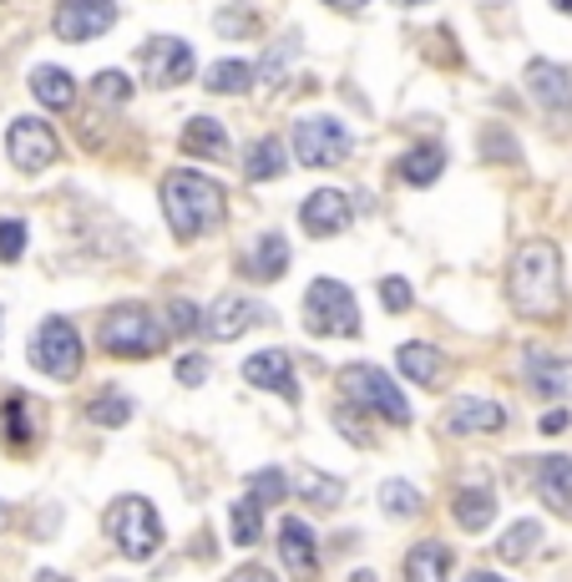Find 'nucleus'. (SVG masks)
Returning a JSON list of instances; mask_svg holds the SVG:
<instances>
[{"label": "nucleus", "instance_id": "obj_1", "mask_svg": "<svg viewBox=\"0 0 572 582\" xmlns=\"http://www.w3.org/2000/svg\"><path fill=\"white\" fill-rule=\"evenodd\" d=\"M507 294H512V309H517V314H527V320H558L562 305H568L558 244L532 238V244L517 248L512 274H507Z\"/></svg>", "mask_w": 572, "mask_h": 582}, {"label": "nucleus", "instance_id": "obj_2", "mask_svg": "<svg viewBox=\"0 0 572 582\" xmlns=\"http://www.w3.org/2000/svg\"><path fill=\"white\" fill-rule=\"evenodd\" d=\"M162 213H167V228L188 244L198 233H213L228 213V198L213 177L203 173H188V168H177V173L162 177Z\"/></svg>", "mask_w": 572, "mask_h": 582}, {"label": "nucleus", "instance_id": "obj_3", "mask_svg": "<svg viewBox=\"0 0 572 582\" xmlns=\"http://www.w3.org/2000/svg\"><path fill=\"white\" fill-rule=\"evenodd\" d=\"M167 339V324H158V314L142 305H122L102 320V349L117 360H152Z\"/></svg>", "mask_w": 572, "mask_h": 582}, {"label": "nucleus", "instance_id": "obj_4", "mask_svg": "<svg viewBox=\"0 0 572 582\" xmlns=\"http://www.w3.org/2000/svg\"><path fill=\"white\" fill-rule=\"evenodd\" d=\"M107 532H112V542L122 547V557H133V562L158 557V547H162V517L147 496H122V501H112Z\"/></svg>", "mask_w": 572, "mask_h": 582}, {"label": "nucleus", "instance_id": "obj_5", "mask_svg": "<svg viewBox=\"0 0 572 582\" xmlns=\"http://www.w3.org/2000/svg\"><path fill=\"white\" fill-rule=\"evenodd\" d=\"M304 330L324 339H355L360 335V309L355 294L339 278H314L304 294Z\"/></svg>", "mask_w": 572, "mask_h": 582}, {"label": "nucleus", "instance_id": "obj_6", "mask_svg": "<svg viewBox=\"0 0 572 582\" xmlns=\"http://www.w3.org/2000/svg\"><path fill=\"white\" fill-rule=\"evenodd\" d=\"M339 391L350 395V406L375 410V416H385L390 425H411V406H406V395H400L396 380L381 375L375 364H345V370H339Z\"/></svg>", "mask_w": 572, "mask_h": 582}, {"label": "nucleus", "instance_id": "obj_7", "mask_svg": "<svg viewBox=\"0 0 572 582\" xmlns=\"http://www.w3.org/2000/svg\"><path fill=\"white\" fill-rule=\"evenodd\" d=\"M30 364L51 380H72L76 370H82V335L72 330V320L51 314V320L30 335Z\"/></svg>", "mask_w": 572, "mask_h": 582}, {"label": "nucleus", "instance_id": "obj_8", "mask_svg": "<svg viewBox=\"0 0 572 582\" xmlns=\"http://www.w3.org/2000/svg\"><path fill=\"white\" fill-rule=\"evenodd\" d=\"M294 152L304 168H335L350 158V132L339 116H304L294 122Z\"/></svg>", "mask_w": 572, "mask_h": 582}, {"label": "nucleus", "instance_id": "obj_9", "mask_svg": "<svg viewBox=\"0 0 572 582\" xmlns=\"http://www.w3.org/2000/svg\"><path fill=\"white\" fill-rule=\"evenodd\" d=\"M5 152H11V162L21 173H41V168H51V162L61 158V143L41 116H21V122H11V132H5Z\"/></svg>", "mask_w": 572, "mask_h": 582}, {"label": "nucleus", "instance_id": "obj_10", "mask_svg": "<svg viewBox=\"0 0 572 582\" xmlns=\"http://www.w3.org/2000/svg\"><path fill=\"white\" fill-rule=\"evenodd\" d=\"M112 26H117V0H61L51 21L61 41H97Z\"/></svg>", "mask_w": 572, "mask_h": 582}, {"label": "nucleus", "instance_id": "obj_11", "mask_svg": "<svg viewBox=\"0 0 572 582\" xmlns=\"http://www.w3.org/2000/svg\"><path fill=\"white\" fill-rule=\"evenodd\" d=\"M142 61H147V87H158V91L183 87V82L198 72V61H192V46H188V41H177V36H158V41H147Z\"/></svg>", "mask_w": 572, "mask_h": 582}, {"label": "nucleus", "instance_id": "obj_12", "mask_svg": "<svg viewBox=\"0 0 572 582\" xmlns=\"http://www.w3.org/2000/svg\"><path fill=\"white\" fill-rule=\"evenodd\" d=\"M264 320H269L264 305H253V299H244V294H223L219 305L203 314V330L213 339H238V335H249L253 324H264Z\"/></svg>", "mask_w": 572, "mask_h": 582}, {"label": "nucleus", "instance_id": "obj_13", "mask_svg": "<svg viewBox=\"0 0 572 582\" xmlns=\"http://www.w3.org/2000/svg\"><path fill=\"white\" fill-rule=\"evenodd\" d=\"M350 219H355V208H350V198H345L339 188L309 193L304 208H299V223H304L314 238H335V233L350 228Z\"/></svg>", "mask_w": 572, "mask_h": 582}, {"label": "nucleus", "instance_id": "obj_14", "mask_svg": "<svg viewBox=\"0 0 572 582\" xmlns=\"http://www.w3.org/2000/svg\"><path fill=\"white\" fill-rule=\"evenodd\" d=\"M501 425H507V410L486 395H456V406L446 410L451 436H486V431H501Z\"/></svg>", "mask_w": 572, "mask_h": 582}, {"label": "nucleus", "instance_id": "obj_15", "mask_svg": "<svg viewBox=\"0 0 572 582\" xmlns=\"http://www.w3.org/2000/svg\"><path fill=\"white\" fill-rule=\"evenodd\" d=\"M244 380L284 395V400H299V375H294V360L284 349H259V355H249V360H244Z\"/></svg>", "mask_w": 572, "mask_h": 582}, {"label": "nucleus", "instance_id": "obj_16", "mask_svg": "<svg viewBox=\"0 0 572 582\" xmlns=\"http://www.w3.org/2000/svg\"><path fill=\"white\" fill-rule=\"evenodd\" d=\"M527 91L543 102V112L552 116H568L572 112V76L562 72L558 61H527Z\"/></svg>", "mask_w": 572, "mask_h": 582}, {"label": "nucleus", "instance_id": "obj_17", "mask_svg": "<svg viewBox=\"0 0 572 582\" xmlns=\"http://www.w3.org/2000/svg\"><path fill=\"white\" fill-rule=\"evenodd\" d=\"M532 486L552 511L572 507V461L568 456H537L532 461Z\"/></svg>", "mask_w": 572, "mask_h": 582}, {"label": "nucleus", "instance_id": "obj_18", "mask_svg": "<svg viewBox=\"0 0 572 582\" xmlns=\"http://www.w3.org/2000/svg\"><path fill=\"white\" fill-rule=\"evenodd\" d=\"M279 557H284V568H289L294 578H314V572H320V547H314V532H309L299 517H289V522L279 527Z\"/></svg>", "mask_w": 572, "mask_h": 582}, {"label": "nucleus", "instance_id": "obj_19", "mask_svg": "<svg viewBox=\"0 0 572 582\" xmlns=\"http://www.w3.org/2000/svg\"><path fill=\"white\" fill-rule=\"evenodd\" d=\"M522 370H527V385H532V391L547 395V400L572 391V364L562 360V355H552V349H527Z\"/></svg>", "mask_w": 572, "mask_h": 582}, {"label": "nucleus", "instance_id": "obj_20", "mask_svg": "<svg viewBox=\"0 0 572 582\" xmlns=\"http://www.w3.org/2000/svg\"><path fill=\"white\" fill-rule=\"evenodd\" d=\"M183 152L188 158H208V162L228 158V132H223L219 116H192L188 127H183Z\"/></svg>", "mask_w": 572, "mask_h": 582}, {"label": "nucleus", "instance_id": "obj_21", "mask_svg": "<svg viewBox=\"0 0 572 582\" xmlns=\"http://www.w3.org/2000/svg\"><path fill=\"white\" fill-rule=\"evenodd\" d=\"M451 547H440V542H421L406 553V582H446L451 578Z\"/></svg>", "mask_w": 572, "mask_h": 582}, {"label": "nucleus", "instance_id": "obj_22", "mask_svg": "<svg viewBox=\"0 0 572 582\" xmlns=\"http://www.w3.org/2000/svg\"><path fill=\"white\" fill-rule=\"evenodd\" d=\"M30 91H36V102L51 107V112H66L76 102V82L72 72H61V66H36L30 72Z\"/></svg>", "mask_w": 572, "mask_h": 582}, {"label": "nucleus", "instance_id": "obj_23", "mask_svg": "<svg viewBox=\"0 0 572 582\" xmlns=\"http://www.w3.org/2000/svg\"><path fill=\"white\" fill-rule=\"evenodd\" d=\"M244 269H249V278H259V284H274V278H284V269H289V244H284V233H264Z\"/></svg>", "mask_w": 572, "mask_h": 582}, {"label": "nucleus", "instance_id": "obj_24", "mask_svg": "<svg viewBox=\"0 0 572 582\" xmlns=\"http://www.w3.org/2000/svg\"><path fill=\"white\" fill-rule=\"evenodd\" d=\"M253 72H259V66H249V61H238V57L213 61L203 72V87L213 91V97H244V91L253 87Z\"/></svg>", "mask_w": 572, "mask_h": 582}, {"label": "nucleus", "instance_id": "obj_25", "mask_svg": "<svg viewBox=\"0 0 572 582\" xmlns=\"http://www.w3.org/2000/svg\"><path fill=\"white\" fill-rule=\"evenodd\" d=\"M456 527L461 532H486L492 517H497V496L486 492V486H467V492H456Z\"/></svg>", "mask_w": 572, "mask_h": 582}, {"label": "nucleus", "instance_id": "obj_26", "mask_svg": "<svg viewBox=\"0 0 572 582\" xmlns=\"http://www.w3.org/2000/svg\"><path fill=\"white\" fill-rule=\"evenodd\" d=\"M396 364H400V375H411L415 385H436V375H440V349L426 345V339H411V345L396 349Z\"/></svg>", "mask_w": 572, "mask_h": 582}, {"label": "nucleus", "instance_id": "obj_27", "mask_svg": "<svg viewBox=\"0 0 572 582\" xmlns=\"http://www.w3.org/2000/svg\"><path fill=\"white\" fill-rule=\"evenodd\" d=\"M440 168H446V152H440L436 143H421V147H411V152L400 158V177L415 183V188H431V183L440 177Z\"/></svg>", "mask_w": 572, "mask_h": 582}, {"label": "nucleus", "instance_id": "obj_28", "mask_svg": "<svg viewBox=\"0 0 572 582\" xmlns=\"http://www.w3.org/2000/svg\"><path fill=\"white\" fill-rule=\"evenodd\" d=\"M284 168H289V158H284L279 137H264V143L244 158V177H249V183H269V177H279Z\"/></svg>", "mask_w": 572, "mask_h": 582}, {"label": "nucleus", "instance_id": "obj_29", "mask_svg": "<svg viewBox=\"0 0 572 582\" xmlns=\"http://www.w3.org/2000/svg\"><path fill=\"white\" fill-rule=\"evenodd\" d=\"M213 30H219V36H228V41H249V36H264V26H259V15H253L249 5H223V11L213 15Z\"/></svg>", "mask_w": 572, "mask_h": 582}, {"label": "nucleus", "instance_id": "obj_30", "mask_svg": "<svg viewBox=\"0 0 572 582\" xmlns=\"http://www.w3.org/2000/svg\"><path fill=\"white\" fill-rule=\"evenodd\" d=\"M87 421L91 425H127V421H133V400H127L122 391H102L87 406Z\"/></svg>", "mask_w": 572, "mask_h": 582}, {"label": "nucleus", "instance_id": "obj_31", "mask_svg": "<svg viewBox=\"0 0 572 582\" xmlns=\"http://www.w3.org/2000/svg\"><path fill=\"white\" fill-rule=\"evenodd\" d=\"M537 542H543V527H537V522H517L512 532L501 537L497 557H501V562H527V557H532V547H537Z\"/></svg>", "mask_w": 572, "mask_h": 582}, {"label": "nucleus", "instance_id": "obj_32", "mask_svg": "<svg viewBox=\"0 0 572 582\" xmlns=\"http://www.w3.org/2000/svg\"><path fill=\"white\" fill-rule=\"evenodd\" d=\"M249 496L253 501H264V507H274V501L289 496V476H284L279 466H264V471H253L249 476Z\"/></svg>", "mask_w": 572, "mask_h": 582}, {"label": "nucleus", "instance_id": "obj_33", "mask_svg": "<svg viewBox=\"0 0 572 582\" xmlns=\"http://www.w3.org/2000/svg\"><path fill=\"white\" fill-rule=\"evenodd\" d=\"M259 511H264V501H253V496H244L234 507V542L238 547H253V542H259V532H264V517H259Z\"/></svg>", "mask_w": 572, "mask_h": 582}, {"label": "nucleus", "instance_id": "obj_34", "mask_svg": "<svg viewBox=\"0 0 572 582\" xmlns=\"http://www.w3.org/2000/svg\"><path fill=\"white\" fill-rule=\"evenodd\" d=\"M381 507L390 511V517H415V511H421V492H415L411 481H385Z\"/></svg>", "mask_w": 572, "mask_h": 582}, {"label": "nucleus", "instance_id": "obj_35", "mask_svg": "<svg viewBox=\"0 0 572 582\" xmlns=\"http://www.w3.org/2000/svg\"><path fill=\"white\" fill-rule=\"evenodd\" d=\"M91 97L107 107H122L127 97H133V76H122V72H97L91 76Z\"/></svg>", "mask_w": 572, "mask_h": 582}, {"label": "nucleus", "instance_id": "obj_36", "mask_svg": "<svg viewBox=\"0 0 572 582\" xmlns=\"http://www.w3.org/2000/svg\"><path fill=\"white\" fill-rule=\"evenodd\" d=\"M5 441H11V446H26V441H30L26 395H21V391H11V395H5Z\"/></svg>", "mask_w": 572, "mask_h": 582}, {"label": "nucleus", "instance_id": "obj_37", "mask_svg": "<svg viewBox=\"0 0 572 582\" xmlns=\"http://www.w3.org/2000/svg\"><path fill=\"white\" fill-rule=\"evenodd\" d=\"M192 330H203V309L188 305V299H173L167 305V335H192Z\"/></svg>", "mask_w": 572, "mask_h": 582}, {"label": "nucleus", "instance_id": "obj_38", "mask_svg": "<svg viewBox=\"0 0 572 582\" xmlns=\"http://www.w3.org/2000/svg\"><path fill=\"white\" fill-rule=\"evenodd\" d=\"M26 253V223L21 219H0V259L15 263Z\"/></svg>", "mask_w": 572, "mask_h": 582}, {"label": "nucleus", "instance_id": "obj_39", "mask_svg": "<svg viewBox=\"0 0 572 582\" xmlns=\"http://www.w3.org/2000/svg\"><path fill=\"white\" fill-rule=\"evenodd\" d=\"M411 284H406V278H381V305L390 309V314H406V309H411Z\"/></svg>", "mask_w": 572, "mask_h": 582}, {"label": "nucleus", "instance_id": "obj_40", "mask_svg": "<svg viewBox=\"0 0 572 582\" xmlns=\"http://www.w3.org/2000/svg\"><path fill=\"white\" fill-rule=\"evenodd\" d=\"M294 51H299V36H289L284 46H274V51H269V61H264V82H269V87H279V82H284V66H289Z\"/></svg>", "mask_w": 572, "mask_h": 582}, {"label": "nucleus", "instance_id": "obj_41", "mask_svg": "<svg viewBox=\"0 0 572 582\" xmlns=\"http://www.w3.org/2000/svg\"><path fill=\"white\" fill-rule=\"evenodd\" d=\"M335 425L345 431V441H355V446H365V441H370V425L355 416V406H339L335 410Z\"/></svg>", "mask_w": 572, "mask_h": 582}, {"label": "nucleus", "instance_id": "obj_42", "mask_svg": "<svg viewBox=\"0 0 572 582\" xmlns=\"http://www.w3.org/2000/svg\"><path fill=\"white\" fill-rule=\"evenodd\" d=\"M304 496H309V501H314V507H335L339 496H345V486H339L335 476H329V481H309V486H304Z\"/></svg>", "mask_w": 572, "mask_h": 582}, {"label": "nucleus", "instance_id": "obj_43", "mask_svg": "<svg viewBox=\"0 0 572 582\" xmlns=\"http://www.w3.org/2000/svg\"><path fill=\"white\" fill-rule=\"evenodd\" d=\"M177 380H183V385H203V380H208V360H203V355H183V360H177Z\"/></svg>", "mask_w": 572, "mask_h": 582}, {"label": "nucleus", "instance_id": "obj_44", "mask_svg": "<svg viewBox=\"0 0 572 582\" xmlns=\"http://www.w3.org/2000/svg\"><path fill=\"white\" fill-rule=\"evenodd\" d=\"M482 147H497V152H492L497 162H512L517 158V152H512V137H507V132H486Z\"/></svg>", "mask_w": 572, "mask_h": 582}, {"label": "nucleus", "instance_id": "obj_45", "mask_svg": "<svg viewBox=\"0 0 572 582\" xmlns=\"http://www.w3.org/2000/svg\"><path fill=\"white\" fill-rule=\"evenodd\" d=\"M568 425H572L568 410H552V416H543V431H547V436H558V431H568Z\"/></svg>", "mask_w": 572, "mask_h": 582}, {"label": "nucleus", "instance_id": "obj_46", "mask_svg": "<svg viewBox=\"0 0 572 582\" xmlns=\"http://www.w3.org/2000/svg\"><path fill=\"white\" fill-rule=\"evenodd\" d=\"M228 582H279L274 572H264V568H244L238 578H228Z\"/></svg>", "mask_w": 572, "mask_h": 582}, {"label": "nucleus", "instance_id": "obj_47", "mask_svg": "<svg viewBox=\"0 0 572 582\" xmlns=\"http://www.w3.org/2000/svg\"><path fill=\"white\" fill-rule=\"evenodd\" d=\"M467 582H507V578H497V572H471Z\"/></svg>", "mask_w": 572, "mask_h": 582}, {"label": "nucleus", "instance_id": "obj_48", "mask_svg": "<svg viewBox=\"0 0 572 582\" xmlns=\"http://www.w3.org/2000/svg\"><path fill=\"white\" fill-rule=\"evenodd\" d=\"M329 5H339V11H355V5H365V0H329Z\"/></svg>", "mask_w": 572, "mask_h": 582}, {"label": "nucleus", "instance_id": "obj_49", "mask_svg": "<svg viewBox=\"0 0 572 582\" xmlns=\"http://www.w3.org/2000/svg\"><path fill=\"white\" fill-rule=\"evenodd\" d=\"M36 582H72V578H61V572H41Z\"/></svg>", "mask_w": 572, "mask_h": 582}, {"label": "nucleus", "instance_id": "obj_50", "mask_svg": "<svg viewBox=\"0 0 572 582\" xmlns=\"http://www.w3.org/2000/svg\"><path fill=\"white\" fill-rule=\"evenodd\" d=\"M552 5H558V11H562V15H572V0H552Z\"/></svg>", "mask_w": 572, "mask_h": 582}, {"label": "nucleus", "instance_id": "obj_51", "mask_svg": "<svg viewBox=\"0 0 572 582\" xmlns=\"http://www.w3.org/2000/svg\"><path fill=\"white\" fill-rule=\"evenodd\" d=\"M350 582H375V578H370V572H355V578Z\"/></svg>", "mask_w": 572, "mask_h": 582}, {"label": "nucleus", "instance_id": "obj_52", "mask_svg": "<svg viewBox=\"0 0 572 582\" xmlns=\"http://www.w3.org/2000/svg\"><path fill=\"white\" fill-rule=\"evenodd\" d=\"M396 5H431V0H396Z\"/></svg>", "mask_w": 572, "mask_h": 582}, {"label": "nucleus", "instance_id": "obj_53", "mask_svg": "<svg viewBox=\"0 0 572 582\" xmlns=\"http://www.w3.org/2000/svg\"><path fill=\"white\" fill-rule=\"evenodd\" d=\"M0 522H5V507H0Z\"/></svg>", "mask_w": 572, "mask_h": 582}]
</instances>
